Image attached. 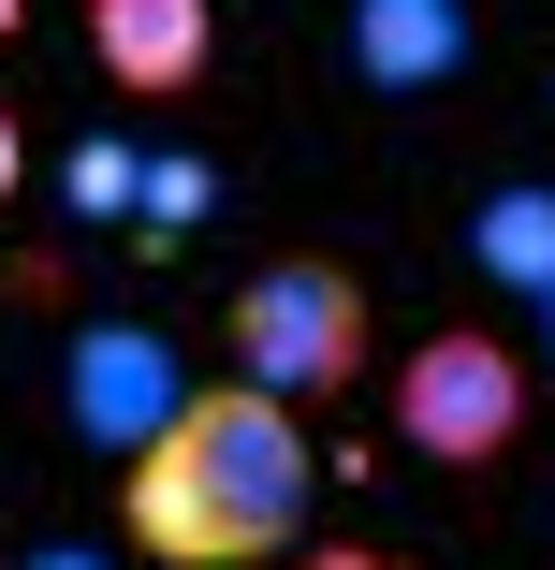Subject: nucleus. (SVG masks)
Returning <instances> with one entry per match:
<instances>
[{
    "label": "nucleus",
    "mask_w": 555,
    "mask_h": 570,
    "mask_svg": "<svg viewBox=\"0 0 555 570\" xmlns=\"http://www.w3.org/2000/svg\"><path fill=\"white\" fill-rule=\"evenodd\" d=\"M321 498V453H307V410L278 381H190V410L118 469V527L147 556H205V570H249L307 527Z\"/></svg>",
    "instance_id": "f257e3e1"
},
{
    "label": "nucleus",
    "mask_w": 555,
    "mask_h": 570,
    "mask_svg": "<svg viewBox=\"0 0 555 570\" xmlns=\"http://www.w3.org/2000/svg\"><path fill=\"white\" fill-rule=\"evenodd\" d=\"M219 336H235L249 381H278L293 410H321L337 381H366V278L351 264H264V278H235Z\"/></svg>",
    "instance_id": "f03ea898"
},
{
    "label": "nucleus",
    "mask_w": 555,
    "mask_h": 570,
    "mask_svg": "<svg viewBox=\"0 0 555 570\" xmlns=\"http://www.w3.org/2000/svg\"><path fill=\"white\" fill-rule=\"evenodd\" d=\"M395 439L438 453V469H497V453L526 439V352H512V336H483V322L424 336L409 381H395Z\"/></svg>",
    "instance_id": "7ed1b4c3"
},
{
    "label": "nucleus",
    "mask_w": 555,
    "mask_h": 570,
    "mask_svg": "<svg viewBox=\"0 0 555 570\" xmlns=\"http://www.w3.org/2000/svg\"><path fill=\"white\" fill-rule=\"evenodd\" d=\"M176 410H190V381H176V336H161V322H73V352H59V424L102 453V469H132Z\"/></svg>",
    "instance_id": "20e7f679"
},
{
    "label": "nucleus",
    "mask_w": 555,
    "mask_h": 570,
    "mask_svg": "<svg viewBox=\"0 0 555 570\" xmlns=\"http://www.w3.org/2000/svg\"><path fill=\"white\" fill-rule=\"evenodd\" d=\"M88 59H102V88L176 102V88H205L219 16H205V0H88Z\"/></svg>",
    "instance_id": "39448f33"
},
{
    "label": "nucleus",
    "mask_w": 555,
    "mask_h": 570,
    "mask_svg": "<svg viewBox=\"0 0 555 570\" xmlns=\"http://www.w3.org/2000/svg\"><path fill=\"white\" fill-rule=\"evenodd\" d=\"M351 73H366L380 102L454 88V73H468V0H351Z\"/></svg>",
    "instance_id": "423d86ee"
},
{
    "label": "nucleus",
    "mask_w": 555,
    "mask_h": 570,
    "mask_svg": "<svg viewBox=\"0 0 555 570\" xmlns=\"http://www.w3.org/2000/svg\"><path fill=\"white\" fill-rule=\"evenodd\" d=\"M468 264H483L497 293H526V307L555 293V190H541V176H512V190L468 205Z\"/></svg>",
    "instance_id": "0eeeda50"
},
{
    "label": "nucleus",
    "mask_w": 555,
    "mask_h": 570,
    "mask_svg": "<svg viewBox=\"0 0 555 570\" xmlns=\"http://www.w3.org/2000/svg\"><path fill=\"white\" fill-rule=\"evenodd\" d=\"M73 205H88V219L147 205V161H132V147H88V161H73Z\"/></svg>",
    "instance_id": "6e6552de"
},
{
    "label": "nucleus",
    "mask_w": 555,
    "mask_h": 570,
    "mask_svg": "<svg viewBox=\"0 0 555 570\" xmlns=\"http://www.w3.org/2000/svg\"><path fill=\"white\" fill-rule=\"evenodd\" d=\"M219 190H205V161H147V219H161V235H176V219H205Z\"/></svg>",
    "instance_id": "1a4fd4ad"
},
{
    "label": "nucleus",
    "mask_w": 555,
    "mask_h": 570,
    "mask_svg": "<svg viewBox=\"0 0 555 570\" xmlns=\"http://www.w3.org/2000/svg\"><path fill=\"white\" fill-rule=\"evenodd\" d=\"M16 190H30V132L0 118V205H16Z\"/></svg>",
    "instance_id": "9d476101"
},
{
    "label": "nucleus",
    "mask_w": 555,
    "mask_h": 570,
    "mask_svg": "<svg viewBox=\"0 0 555 570\" xmlns=\"http://www.w3.org/2000/svg\"><path fill=\"white\" fill-rule=\"evenodd\" d=\"M293 570H409V556H366V541H337V556H293Z\"/></svg>",
    "instance_id": "9b49d317"
},
{
    "label": "nucleus",
    "mask_w": 555,
    "mask_h": 570,
    "mask_svg": "<svg viewBox=\"0 0 555 570\" xmlns=\"http://www.w3.org/2000/svg\"><path fill=\"white\" fill-rule=\"evenodd\" d=\"M30 570H102V556H88V541H44V556H30Z\"/></svg>",
    "instance_id": "f8f14e48"
},
{
    "label": "nucleus",
    "mask_w": 555,
    "mask_h": 570,
    "mask_svg": "<svg viewBox=\"0 0 555 570\" xmlns=\"http://www.w3.org/2000/svg\"><path fill=\"white\" fill-rule=\"evenodd\" d=\"M541 366H555V293H541Z\"/></svg>",
    "instance_id": "ddd939ff"
},
{
    "label": "nucleus",
    "mask_w": 555,
    "mask_h": 570,
    "mask_svg": "<svg viewBox=\"0 0 555 570\" xmlns=\"http://www.w3.org/2000/svg\"><path fill=\"white\" fill-rule=\"evenodd\" d=\"M16 16H30V0H0V45H16Z\"/></svg>",
    "instance_id": "4468645a"
}]
</instances>
